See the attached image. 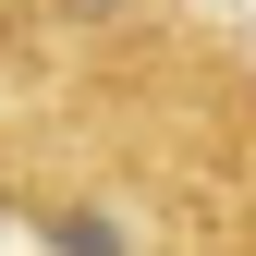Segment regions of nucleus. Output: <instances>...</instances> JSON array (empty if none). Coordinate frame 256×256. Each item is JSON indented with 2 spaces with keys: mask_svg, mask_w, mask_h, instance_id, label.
<instances>
[{
  "mask_svg": "<svg viewBox=\"0 0 256 256\" xmlns=\"http://www.w3.org/2000/svg\"><path fill=\"white\" fill-rule=\"evenodd\" d=\"M183 0H12V37L24 49H98V37H134V24H171Z\"/></svg>",
  "mask_w": 256,
  "mask_h": 256,
  "instance_id": "nucleus-1",
  "label": "nucleus"
},
{
  "mask_svg": "<svg viewBox=\"0 0 256 256\" xmlns=\"http://www.w3.org/2000/svg\"><path fill=\"white\" fill-rule=\"evenodd\" d=\"M0 49H12V0H0Z\"/></svg>",
  "mask_w": 256,
  "mask_h": 256,
  "instance_id": "nucleus-2",
  "label": "nucleus"
}]
</instances>
